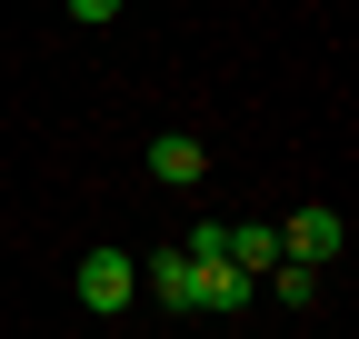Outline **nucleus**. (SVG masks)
Listing matches in <instances>:
<instances>
[{
	"instance_id": "nucleus-1",
	"label": "nucleus",
	"mask_w": 359,
	"mask_h": 339,
	"mask_svg": "<svg viewBox=\"0 0 359 339\" xmlns=\"http://www.w3.org/2000/svg\"><path fill=\"white\" fill-rule=\"evenodd\" d=\"M70 289H80V310H100V319H110V310L140 300V260H130V249H90Z\"/></svg>"
},
{
	"instance_id": "nucleus-2",
	"label": "nucleus",
	"mask_w": 359,
	"mask_h": 339,
	"mask_svg": "<svg viewBox=\"0 0 359 339\" xmlns=\"http://www.w3.org/2000/svg\"><path fill=\"white\" fill-rule=\"evenodd\" d=\"M280 260L290 270H330L339 260V209H299V220L280 230Z\"/></svg>"
},
{
	"instance_id": "nucleus-3",
	"label": "nucleus",
	"mask_w": 359,
	"mask_h": 339,
	"mask_svg": "<svg viewBox=\"0 0 359 339\" xmlns=\"http://www.w3.org/2000/svg\"><path fill=\"white\" fill-rule=\"evenodd\" d=\"M150 180H170V190H190V180H210V150H200L190 130H160V140H150Z\"/></svg>"
},
{
	"instance_id": "nucleus-4",
	"label": "nucleus",
	"mask_w": 359,
	"mask_h": 339,
	"mask_svg": "<svg viewBox=\"0 0 359 339\" xmlns=\"http://www.w3.org/2000/svg\"><path fill=\"white\" fill-rule=\"evenodd\" d=\"M140 289H150L160 310H200V270L180 260V249H160V260H140Z\"/></svg>"
},
{
	"instance_id": "nucleus-5",
	"label": "nucleus",
	"mask_w": 359,
	"mask_h": 339,
	"mask_svg": "<svg viewBox=\"0 0 359 339\" xmlns=\"http://www.w3.org/2000/svg\"><path fill=\"white\" fill-rule=\"evenodd\" d=\"M230 270H240V279H259V270H280V230H269V220L230 230Z\"/></svg>"
},
{
	"instance_id": "nucleus-6",
	"label": "nucleus",
	"mask_w": 359,
	"mask_h": 339,
	"mask_svg": "<svg viewBox=\"0 0 359 339\" xmlns=\"http://www.w3.org/2000/svg\"><path fill=\"white\" fill-rule=\"evenodd\" d=\"M250 289L259 279H240L230 260H219V270H200V310H250Z\"/></svg>"
}]
</instances>
